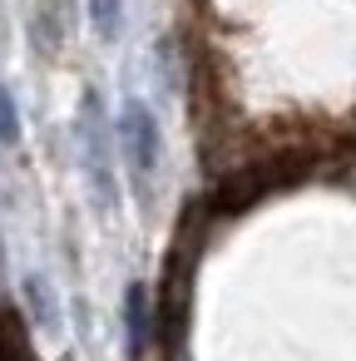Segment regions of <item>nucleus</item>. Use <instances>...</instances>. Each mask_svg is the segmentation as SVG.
<instances>
[{"instance_id":"nucleus-1","label":"nucleus","mask_w":356,"mask_h":361,"mask_svg":"<svg viewBox=\"0 0 356 361\" xmlns=\"http://www.w3.org/2000/svg\"><path fill=\"white\" fill-rule=\"evenodd\" d=\"M119 144H124V159H129V173H134V198L149 203V183L159 173L164 139H159L154 109L144 99H124V109H119Z\"/></svg>"},{"instance_id":"nucleus-2","label":"nucleus","mask_w":356,"mask_h":361,"mask_svg":"<svg viewBox=\"0 0 356 361\" xmlns=\"http://www.w3.org/2000/svg\"><path fill=\"white\" fill-rule=\"evenodd\" d=\"M80 149H85V169H90V188L99 198V208H114L119 188H114V159H109V129H104V104L90 90L85 109H80Z\"/></svg>"},{"instance_id":"nucleus-3","label":"nucleus","mask_w":356,"mask_h":361,"mask_svg":"<svg viewBox=\"0 0 356 361\" xmlns=\"http://www.w3.org/2000/svg\"><path fill=\"white\" fill-rule=\"evenodd\" d=\"M20 297H25L30 322H35L45 336H55V331H60V302H55L50 277H45V272H25V277H20Z\"/></svg>"},{"instance_id":"nucleus-4","label":"nucleus","mask_w":356,"mask_h":361,"mask_svg":"<svg viewBox=\"0 0 356 361\" xmlns=\"http://www.w3.org/2000/svg\"><path fill=\"white\" fill-rule=\"evenodd\" d=\"M124 317H129V346H134V351H144V336H149V317H144V282H129Z\"/></svg>"},{"instance_id":"nucleus-5","label":"nucleus","mask_w":356,"mask_h":361,"mask_svg":"<svg viewBox=\"0 0 356 361\" xmlns=\"http://www.w3.org/2000/svg\"><path fill=\"white\" fill-rule=\"evenodd\" d=\"M90 20H94L99 40H114L124 30V0H90Z\"/></svg>"},{"instance_id":"nucleus-6","label":"nucleus","mask_w":356,"mask_h":361,"mask_svg":"<svg viewBox=\"0 0 356 361\" xmlns=\"http://www.w3.org/2000/svg\"><path fill=\"white\" fill-rule=\"evenodd\" d=\"M20 139V114H16V94L0 90V144H16Z\"/></svg>"}]
</instances>
